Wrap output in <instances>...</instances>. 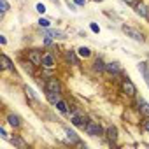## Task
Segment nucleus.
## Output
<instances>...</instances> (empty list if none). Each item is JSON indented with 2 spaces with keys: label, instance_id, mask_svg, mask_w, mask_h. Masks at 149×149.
Wrapping results in <instances>:
<instances>
[{
  "label": "nucleus",
  "instance_id": "obj_1",
  "mask_svg": "<svg viewBox=\"0 0 149 149\" xmlns=\"http://www.w3.org/2000/svg\"><path fill=\"white\" fill-rule=\"evenodd\" d=\"M70 121H72V125L74 126H79V128H86V125H88V118H86V114L83 112V111H79V109H72V112H70Z\"/></svg>",
  "mask_w": 149,
  "mask_h": 149
},
{
  "label": "nucleus",
  "instance_id": "obj_2",
  "mask_svg": "<svg viewBox=\"0 0 149 149\" xmlns=\"http://www.w3.org/2000/svg\"><path fill=\"white\" fill-rule=\"evenodd\" d=\"M121 93L123 95H126V97H137V86L130 81V77H125L123 81H121Z\"/></svg>",
  "mask_w": 149,
  "mask_h": 149
},
{
  "label": "nucleus",
  "instance_id": "obj_3",
  "mask_svg": "<svg viewBox=\"0 0 149 149\" xmlns=\"http://www.w3.org/2000/svg\"><path fill=\"white\" fill-rule=\"evenodd\" d=\"M84 132H86L88 135H91V137H100V135H105V130H104V128H102L97 121H88V125H86Z\"/></svg>",
  "mask_w": 149,
  "mask_h": 149
},
{
  "label": "nucleus",
  "instance_id": "obj_4",
  "mask_svg": "<svg viewBox=\"0 0 149 149\" xmlns=\"http://www.w3.org/2000/svg\"><path fill=\"white\" fill-rule=\"evenodd\" d=\"M123 32L130 37V39H133V40H137V42H144L146 40V37H144V33L142 32H139L137 28H133V26H123Z\"/></svg>",
  "mask_w": 149,
  "mask_h": 149
},
{
  "label": "nucleus",
  "instance_id": "obj_5",
  "mask_svg": "<svg viewBox=\"0 0 149 149\" xmlns=\"http://www.w3.org/2000/svg\"><path fill=\"white\" fill-rule=\"evenodd\" d=\"M26 58L35 65V67H42V53L39 49H30L26 51Z\"/></svg>",
  "mask_w": 149,
  "mask_h": 149
},
{
  "label": "nucleus",
  "instance_id": "obj_6",
  "mask_svg": "<svg viewBox=\"0 0 149 149\" xmlns=\"http://www.w3.org/2000/svg\"><path fill=\"white\" fill-rule=\"evenodd\" d=\"M135 109L139 111V114L142 118H149V104L144 98H137L135 100Z\"/></svg>",
  "mask_w": 149,
  "mask_h": 149
},
{
  "label": "nucleus",
  "instance_id": "obj_7",
  "mask_svg": "<svg viewBox=\"0 0 149 149\" xmlns=\"http://www.w3.org/2000/svg\"><path fill=\"white\" fill-rule=\"evenodd\" d=\"M56 67V60L51 53H44L42 54V68H47V70H53Z\"/></svg>",
  "mask_w": 149,
  "mask_h": 149
},
{
  "label": "nucleus",
  "instance_id": "obj_8",
  "mask_svg": "<svg viewBox=\"0 0 149 149\" xmlns=\"http://www.w3.org/2000/svg\"><path fill=\"white\" fill-rule=\"evenodd\" d=\"M44 90H49V91H54V93H61V84H60V81L56 77H51V79L46 81Z\"/></svg>",
  "mask_w": 149,
  "mask_h": 149
},
{
  "label": "nucleus",
  "instance_id": "obj_9",
  "mask_svg": "<svg viewBox=\"0 0 149 149\" xmlns=\"http://www.w3.org/2000/svg\"><path fill=\"white\" fill-rule=\"evenodd\" d=\"M65 133H67V139L72 142V144H76V146H81V147H86L81 140H79V137H77V133L74 132V130H70V128H65Z\"/></svg>",
  "mask_w": 149,
  "mask_h": 149
},
{
  "label": "nucleus",
  "instance_id": "obj_10",
  "mask_svg": "<svg viewBox=\"0 0 149 149\" xmlns=\"http://www.w3.org/2000/svg\"><path fill=\"white\" fill-rule=\"evenodd\" d=\"M135 13H137L140 18H149V9H147V6L142 4V2H137V4H135Z\"/></svg>",
  "mask_w": 149,
  "mask_h": 149
},
{
  "label": "nucleus",
  "instance_id": "obj_11",
  "mask_svg": "<svg viewBox=\"0 0 149 149\" xmlns=\"http://www.w3.org/2000/svg\"><path fill=\"white\" fill-rule=\"evenodd\" d=\"M139 118H142V116L139 114L137 109H135V112H132L130 109H126V112H125V119H130V123H139Z\"/></svg>",
  "mask_w": 149,
  "mask_h": 149
},
{
  "label": "nucleus",
  "instance_id": "obj_12",
  "mask_svg": "<svg viewBox=\"0 0 149 149\" xmlns=\"http://www.w3.org/2000/svg\"><path fill=\"white\" fill-rule=\"evenodd\" d=\"M7 123L13 126V128H19L21 126V118L18 114H9L7 116Z\"/></svg>",
  "mask_w": 149,
  "mask_h": 149
},
{
  "label": "nucleus",
  "instance_id": "obj_13",
  "mask_svg": "<svg viewBox=\"0 0 149 149\" xmlns=\"http://www.w3.org/2000/svg\"><path fill=\"white\" fill-rule=\"evenodd\" d=\"M105 135H107V139H109V142H116L118 140V128L116 126H109L107 130H105Z\"/></svg>",
  "mask_w": 149,
  "mask_h": 149
},
{
  "label": "nucleus",
  "instance_id": "obj_14",
  "mask_svg": "<svg viewBox=\"0 0 149 149\" xmlns=\"http://www.w3.org/2000/svg\"><path fill=\"white\" fill-rule=\"evenodd\" d=\"M19 63H21V67H23V68H25V70L30 74V76H35V70H33V68H35V65H33V63H32L28 58H26V60H21Z\"/></svg>",
  "mask_w": 149,
  "mask_h": 149
},
{
  "label": "nucleus",
  "instance_id": "obj_15",
  "mask_svg": "<svg viewBox=\"0 0 149 149\" xmlns=\"http://www.w3.org/2000/svg\"><path fill=\"white\" fill-rule=\"evenodd\" d=\"M2 68H4V70H13V72H14V63L11 61V58H9L6 53L2 54Z\"/></svg>",
  "mask_w": 149,
  "mask_h": 149
},
{
  "label": "nucleus",
  "instance_id": "obj_16",
  "mask_svg": "<svg viewBox=\"0 0 149 149\" xmlns=\"http://www.w3.org/2000/svg\"><path fill=\"white\" fill-rule=\"evenodd\" d=\"M46 98L49 100V104L56 105V102L60 100V93H54V91H49V90H46Z\"/></svg>",
  "mask_w": 149,
  "mask_h": 149
},
{
  "label": "nucleus",
  "instance_id": "obj_17",
  "mask_svg": "<svg viewBox=\"0 0 149 149\" xmlns=\"http://www.w3.org/2000/svg\"><path fill=\"white\" fill-rule=\"evenodd\" d=\"M65 58H67L72 65H79V58L76 56V53L70 51V49H68V51H65Z\"/></svg>",
  "mask_w": 149,
  "mask_h": 149
},
{
  "label": "nucleus",
  "instance_id": "obj_18",
  "mask_svg": "<svg viewBox=\"0 0 149 149\" xmlns=\"http://www.w3.org/2000/svg\"><path fill=\"white\" fill-rule=\"evenodd\" d=\"M11 142H13V144H14L16 147H21V149H25V147H28V144H26V142H25V140H23V139H21L19 135H14V137L11 139Z\"/></svg>",
  "mask_w": 149,
  "mask_h": 149
},
{
  "label": "nucleus",
  "instance_id": "obj_19",
  "mask_svg": "<svg viewBox=\"0 0 149 149\" xmlns=\"http://www.w3.org/2000/svg\"><path fill=\"white\" fill-rule=\"evenodd\" d=\"M105 70H107L109 74H114V76H118V74L121 72L118 63H105Z\"/></svg>",
  "mask_w": 149,
  "mask_h": 149
},
{
  "label": "nucleus",
  "instance_id": "obj_20",
  "mask_svg": "<svg viewBox=\"0 0 149 149\" xmlns=\"http://www.w3.org/2000/svg\"><path fill=\"white\" fill-rule=\"evenodd\" d=\"M139 70L144 74V79H146V83L149 86V67H147V63H139Z\"/></svg>",
  "mask_w": 149,
  "mask_h": 149
},
{
  "label": "nucleus",
  "instance_id": "obj_21",
  "mask_svg": "<svg viewBox=\"0 0 149 149\" xmlns=\"http://www.w3.org/2000/svg\"><path fill=\"white\" fill-rule=\"evenodd\" d=\"M46 35L53 37V39H65V33H63V32H58V30H47Z\"/></svg>",
  "mask_w": 149,
  "mask_h": 149
},
{
  "label": "nucleus",
  "instance_id": "obj_22",
  "mask_svg": "<svg viewBox=\"0 0 149 149\" xmlns=\"http://www.w3.org/2000/svg\"><path fill=\"white\" fill-rule=\"evenodd\" d=\"M56 109H58L61 114H67V112H68V105H67V102H63V100H58V102H56Z\"/></svg>",
  "mask_w": 149,
  "mask_h": 149
},
{
  "label": "nucleus",
  "instance_id": "obj_23",
  "mask_svg": "<svg viewBox=\"0 0 149 149\" xmlns=\"http://www.w3.org/2000/svg\"><path fill=\"white\" fill-rule=\"evenodd\" d=\"M93 68H95L97 72H104V70H105V63H104L100 58H97L95 63H93Z\"/></svg>",
  "mask_w": 149,
  "mask_h": 149
},
{
  "label": "nucleus",
  "instance_id": "obj_24",
  "mask_svg": "<svg viewBox=\"0 0 149 149\" xmlns=\"http://www.w3.org/2000/svg\"><path fill=\"white\" fill-rule=\"evenodd\" d=\"M77 54L83 56V58H88V56H91V51H90V47H84V46H83V47L77 49Z\"/></svg>",
  "mask_w": 149,
  "mask_h": 149
},
{
  "label": "nucleus",
  "instance_id": "obj_25",
  "mask_svg": "<svg viewBox=\"0 0 149 149\" xmlns=\"http://www.w3.org/2000/svg\"><path fill=\"white\" fill-rule=\"evenodd\" d=\"M39 25H40V26H44V28H47V26L51 25V21H49V19H46V18H40V19H39Z\"/></svg>",
  "mask_w": 149,
  "mask_h": 149
},
{
  "label": "nucleus",
  "instance_id": "obj_26",
  "mask_svg": "<svg viewBox=\"0 0 149 149\" xmlns=\"http://www.w3.org/2000/svg\"><path fill=\"white\" fill-rule=\"evenodd\" d=\"M0 7H2V9H0V11H2V14L9 9V6H7V0H0Z\"/></svg>",
  "mask_w": 149,
  "mask_h": 149
},
{
  "label": "nucleus",
  "instance_id": "obj_27",
  "mask_svg": "<svg viewBox=\"0 0 149 149\" xmlns=\"http://www.w3.org/2000/svg\"><path fill=\"white\" fill-rule=\"evenodd\" d=\"M90 28H91V32H93V33H100V26H98L97 23H91V25H90Z\"/></svg>",
  "mask_w": 149,
  "mask_h": 149
},
{
  "label": "nucleus",
  "instance_id": "obj_28",
  "mask_svg": "<svg viewBox=\"0 0 149 149\" xmlns=\"http://www.w3.org/2000/svg\"><path fill=\"white\" fill-rule=\"evenodd\" d=\"M142 128L149 133V118H144V121H142Z\"/></svg>",
  "mask_w": 149,
  "mask_h": 149
},
{
  "label": "nucleus",
  "instance_id": "obj_29",
  "mask_svg": "<svg viewBox=\"0 0 149 149\" xmlns=\"http://www.w3.org/2000/svg\"><path fill=\"white\" fill-rule=\"evenodd\" d=\"M37 11H39L40 14H44V13H46V6H44V4H37Z\"/></svg>",
  "mask_w": 149,
  "mask_h": 149
},
{
  "label": "nucleus",
  "instance_id": "obj_30",
  "mask_svg": "<svg viewBox=\"0 0 149 149\" xmlns=\"http://www.w3.org/2000/svg\"><path fill=\"white\" fill-rule=\"evenodd\" d=\"M123 2H125L126 6H132V7H135V4H137V0H123Z\"/></svg>",
  "mask_w": 149,
  "mask_h": 149
},
{
  "label": "nucleus",
  "instance_id": "obj_31",
  "mask_svg": "<svg viewBox=\"0 0 149 149\" xmlns=\"http://www.w3.org/2000/svg\"><path fill=\"white\" fill-rule=\"evenodd\" d=\"M74 4H76V6H86V0H74Z\"/></svg>",
  "mask_w": 149,
  "mask_h": 149
},
{
  "label": "nucleus",
  "instance_id": "obj_32",
  "mask_svg": "<svg viewBox=\"0 0 149 149\" xmlns=\"http://www.w3.org/2000/svg\"><path fill=\"white\" fill-rule=\"evenodd\" d=\"M67 6H68V7H70L72 11H77V9H76V4H70V0H68V2H67Z\"/></svg>",
  "mask_w": 149,
  "mask_h": 149
},
{
  "label": "nucleus",
  "instance_id": "obj_33",
  "mask_svg": "<svg viewBox=\"0 0 149 149\" xmlns=\"http://www.w3.org/2000/svg\"><path fill=\"white\" fill-rule=\"evenodd\" d=\"M0 44H2V46H6V44H7V40H6V37H0Z\"/></svg>",
  "mask_w": 149,
  "mask_h": 149
},
{
  "label": "nucleus",
  "instance_id": "obj_34",
  "mask_svg": "<svg viewBox=\"0 0 149 149\" xmlns=\"http://www.w3.org/2000/svg\"><path fill=\"white\" fill-rule=\"evenodd\" d=\"M95 2H102V0H95Z\"/></svg>",
  "mask_w": 149,
  "mask_h": 149
}]
</instances>
